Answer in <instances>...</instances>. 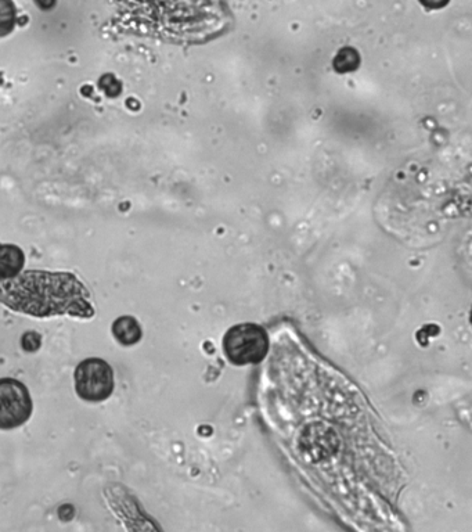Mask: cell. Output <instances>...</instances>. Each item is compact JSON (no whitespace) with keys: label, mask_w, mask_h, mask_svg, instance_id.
Returning <instances> with one entry per match:
<instances>
[{"label":"cell","mask_w":472,"mask_h":532,"mask_svg":"<svg viewBox=\"0 0 472 532\" xmlns=\"http://www.w3.org/2000/svg\"><path fill=\"white\" fill-rule=\"evenodd\" d=\"M420 3L427 9L437 10L448 5L449 0H420Z\"/></svg>","instance_id":"obj_10"},{"label":"cell","mask_w":472,"mask_h":532,"mask_svg":"<svg viewBox=\"0 0 472 532\" xmlns=\"http://www.w3.org/2000/svg\"><path fill=\"white\" fill-rule=\"evenodd\" d=\"M0 304L34 318L90 319L95 308L84 283L68 272L27 271L0 280Z\"/></svg>","instance_id":"obj_1"},{"label":"cell","mask_w":472,"mask_h":532,"mask_svg":"<svg viewBox=\"0 0 472 532\" xmlns=\"http://www.w3.org/2000/svg\"><path fill=\"white\" fill-rule=\"evenodd\" d=\"M75 391L86 402H103L114 391V372L106 361L89 358L75 369Z\"/></svg>","instance_id":"obj_4"},{"label":"cell","mask_w":472,"mask_h":532,"mask_svg":"<svg viewBox=\"0 0 472 532\" xmlns=\"http://www.w3.org/2000/svg\"><path fill=\"white\" fill-rule=\"evenodd\" d=\"M142 23L172 38H196L223 20L221 0H120Z\"/></svg>","instance_id":"obj_2"},{"label":"cell","mask_w":472,"mask_h":532,"mask_svg":"<svg viewBox=\"0 0 472 532\" xmlns=\"http://www.w3.org/2000/svg\"><path fill=\"white\" fill-rule=\"evenodd\" d=\"M16 21L17 13L13 0H0V38L12 34Z\"/></svg>","instance_id":"obj_8"},{"label":"cell","mask_w":472,"mask_h":532,"mask_svg":"<svg viewBox=\"0 0 472 532\" xmlns=\"http://www.w3.org/2000/svg\"><path fill=\"white\" fill-rule=\"evenodd\" d=\"M21 345H23V350L27 352H36L41 348L42 337L35 332H27L24 334L23 339H21Z\"/></svg>","instance_id":"obj_9"},{"label":"cell","mask_w":472,"mask_h":532,"mask_svg":"<svg viewBox=\"0 0 472 532\" xmlns=\"http://www.w3.org/2000/svg\"><path fill=\"white\" fill-rule=\"evenodd\" d=\"M23 250L14 244H0V280L12 279L24 268Z\"/></svg>","instance_id":"obj_6"},{"label":"cell","mask_w":472,"mask_h":532,"mask_svg":"<svg viewBox=\"0 0 472 532\" xmlns=\"http://www.w3.org/2000/svg\"><path fill=\"white\" fill-rule=\"evenodd\" d=\"M113 336L115 340L125 347L138 344L142 340V327L132 316H121L113 323Z\"/></svg>","instance_id":"obj_7"},{"label":"cell","mask_w":472,"mask_h":532,"mask_svg":"<svg viewBox=\"0 0 472 532\" xmlns=\"http://www.w3.org/2000/svg\"><path fill=\"white\" fill-rule=\"evenodd\" d=\"M223 352L233 365H258L269 352L268 333L257 323L230 327L223 337Z\"/></svg>","instance_id":"obj_3"},{"label":"cell","mask_w":472,"mask_h":532,"mask_svg":"<svg viewBox=\"0 0 472 532\" xmlns=\"http://www.w3.org/2000/svg\"><path fill=\"white\" fill-rule=\"evenodd\" d=\"M32 399L27 386L16 379H0V430L23 426L32 415Z\"/></svg>","instance_id":"obj_5"}]
</instances>
